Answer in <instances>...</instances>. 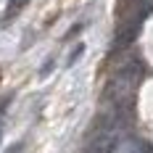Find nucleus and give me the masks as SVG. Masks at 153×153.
Instances as JSON below:
<instances>
[{
  "label": "nucleus",
  "instance_id": "nucleus-2",
  "mask_svg": "<svg viewBox=\"0 0 153 153\" xmlns=\"http://www.w3.org/2000/svg\"><path fill=\"white\" fill-rule=\"evenodd\" d=\"M119 140H122V114L116 108H108L90 127L82 153H116Z\"/></svg>",
  "mask_w": 153,
  "mask_h": 153
},
{
  "label": "nucleus",
  "instance_id": "nucleus-6",
  "mask_svg": "<svg viewBox=\"0 0 153 153\" xmlns=\"http://www.w3.org/2000/svg\"><path fill=\"white\" fill-rule=\"evenodd\" d=\"M24 3H27V0H11V3H8V13H13V11H19V8H21Z\"/></svg>",
  "mask_w": 153,
  "mask_h": 153
},
{
  "label": "nucleus",
  "instance_id": "nucleus-3",
  "mask_svg": "<svg viewBox=\"0 0 153 153\" xmlns=\"http://www.w3.org/2000/svg\"><path fill=\"white\" fill-rule=\"evenodd\" d=\"M153 8V0H119V42L127 45L137 37L140 27L145 21V16L151 13Z\"/></svg>",
  "mask_w": 153,
  "mask_h": 153
},
{
  "label": "nucleus",
  "instance_id": "nucleus-4",
  "mask_svg": "<svg viewBox=\"0 0 153 153\" xmlns=\"http://www.w3.org/2000/svg\"><path fill=\"white\" fill-rule=\"evenodd\" d=\"M145 143L140 137H132V135H127V137L119 140V145H116V153H145Z\"/></svg>",
  "mask_w": 153,
  "mask_h": 153
},
{
  "label": "nucleus",
  "instance_id": "nucleus-1",
  "mask_svg": "<svg viewBox=\"0 0 153 153\" xmlns=\"http://www.w3.org/2000/svg\"><path fill=\"white\" fill-rule=\"evenodd\" d=\"M140 79H143V61L140 58H124L108 76L106 85V100L111 108H116L122 114L127 106H132L135 100V92L140 87Z\"/></svg>",
  "mask_w": 153,
  "mask_h": 153
},
{
  "label": "nucleus",
  "instance_id": "nucleus-5",
  "mask_svg": "<svg viewBox=\"0 0 153 153\" xmlns=\"http://www.w3.org/2000/svg\"><path fill=\"white\" fill-rule=\"evenodd\" d=\"M82 53H85V45L79 42V45H76L74 50H71V56H69V66H74V61H76V58H79V56H82Z\"/></svg>",
  "mask_w": 153,
  "mask_h": 153
}]
</instances>
